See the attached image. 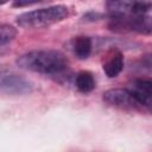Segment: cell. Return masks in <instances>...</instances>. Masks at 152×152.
Masks as SVG:
<instances>
[{"mask_svg":"<svg viewBox=\"0 0 152 152\" xmlns=\"http://www.w3.org/2000/svg\"><path fill=\"white\" fill-rule=\"evenodd\" d=\"M19 68L50 76H62L68 70L66 57L57 50H33L17 58Z\"/></svg>","mask_w":152,"mask_h":152,"instance_id":"obj_1","label":"cell"},{"mask_svg":"<svg viewBox=\"0 0 152 152\" xmlns=\"http://www.w3.org/2000/svg\"><path fill=\"white\" fill-rule=\"evenodd\" d=\"M68 13L66 6L55 5L23 13L17 18V23L24 28H40L62 21L68 17Z\"/></svg>","mask_w":152,"mask_h":152,"instance_id":"obj_2","label":"cell"},{"mask_svg":"<svg viewBox=\"0 0 152 152\" xmlns=\"http://www.w3.org/2000/svg\"><path fill=\"white\" fill-rule=\"evenodd\" d=\"M33 83L8 69L0 70V91L7 95H26L32 93Z\"/></svg>","mask_w":152,"mask_h":152,"instance_id":"obj_3","label":"cell"},{"mask_svg":"<svg viewBox=\"0 0 152 152\" xmlns=\"http://www.w3.org/2000/svg\"><path fill=\"white\" fill-rule=\"evenodd\" d=\"M103 101L109 106H113L119 109L140 110V112L146 110L134 97V95L129 91V89H121V88L109 89L103 94Z\"/></svg>","mask_w":152,"mask_h":152,"instance_id":"obj_4","label":"cell"},{"mask_svg":"<svg viewBox=\"0 0 152 152\" xmlns=\"http://www.w3.org/2000/svg\"><path fill=\"white\" fill-rule=\"evenodd\" d=\"M129 91L139 101V103L150 113L151 110V95H152V82L150 80L137 78L133 81Z\"/></svg>","mask_w":152,"mask_h":152,"instance_id":"obj_5","label":"cell"},{"mask_svg":"<svg viewBox=\"0 0 152 152\" xmlns=\"http://www.w3.org/2000/svg\"><path fill=\"white\" fill-rule=\"evenodd\" d=\"M139 0H106V7L112 18L129 15Z\"/></svg>","mask_w":152,"mask_h":152,"instance_id":"obj_6","label":"cell"},{"mask_svg":"<svg viewBox=\"0 0 152 152\" xmlns=\"http://www.w3.org/2000/svg\"><path fill=\"white\" fill-rule=\"evenodd\" d=\"M102 68H103L104 74L108 77H110V78L116 77L124 69V56H122V53L120 51H116V50L112 51L107 56L106 61L103 62Z\"/></svg>","mask_w":152,"mask_h":152,"instance_id":"obj_7","label":"cell"},{"mask_svg":"<svg viewBox=\"0 0 152 152\" xmlns=\"http://www.w3.org/2000/svg\"><path fill=\"white\" fill-rule=\"evenodd\" d=\"M74 55L80 59H86L91 52V39L87 36H78L71 43Z\"/></svg>","mask_w":152,"mask_h":152,"instance_id":"obj_8","label":"cell"},{"mask_svg":"<svg viewBox=\"0 0 152 152\" xmlns=\"http://www.w3.org/2000/svg\"><path fill=\"white\" fill-rule=\"evenodd\" d=\"M75 84H76V88L81 91V93H90L95 89L96 87V83H95V78L93 76V74L90 71H87V70H83V71H80L77 75H76V78H75Z\"/></svg>","mask_w":152,"mask_h":152,"instance_id":"obj_9","label":"cell"},{"mask_svg":"<svg viewBox=\"0 0 152 152\" xmlns=\"http://www.w3.org/2000/svg\"><path fill=\"white\" fill-rule=\"evenodd\" d=\"M17 36V30L10 24H0V45L12 42Z\"/></svg>","mask_w":152,"mask_h":152,"instance_id":"obj_10","label":"cell"},{"mask_svg":"<svg viewBox=\"0 0 152 152\" xmlns=\"http://www.w3.org/2000/svg\"><path fill=\"white\" fill-rule=\"evenodd\" d=\"M45 0H13V6L15 7H25V6H30V5H34L38 2H42Z\"/></svg>","mask_w":152,"mask_h":152,"instance_id":"obj_11","label":"cell"},{"mask_svg":"<svg viewBox=\"0 0 152 152\" xmlns=\"http://www.w3.org/2000/svg\"><path fill=\"white\" fill-rule=\"evenodd\" d=\"M10 0H0V5H4V4H6V2H8Z\"/></svg>","mask_w":152,"mask_h":152,"instance_id":"obj_12","label":"cell"}]
</instances>
